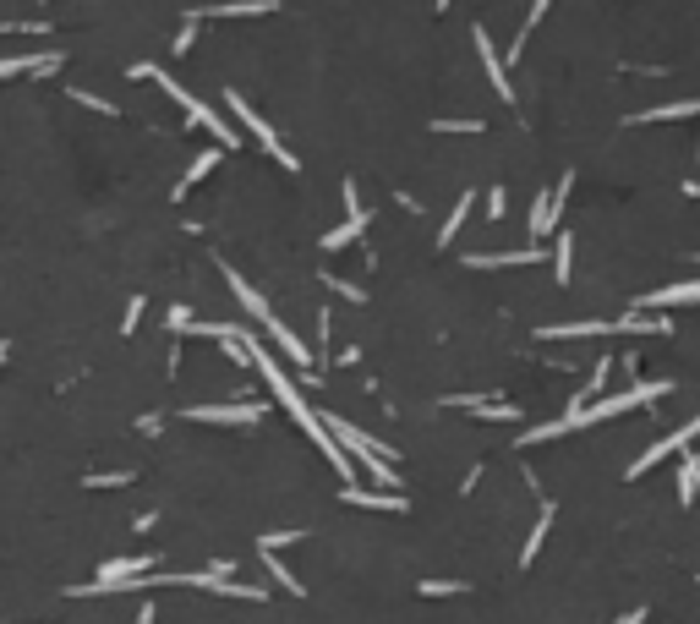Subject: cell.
<instances>
[{"instance_id": "obj_23", "label": "cell", "mask_w": 700, "mask_h": 624, "mask_svg": "<svg viewBox=\"0 0 700 624\" xmlns=\"http://www.w3.org/2000/svg\"><path fill=\"white\" fill-rule=\"evenodd\" d=\"M454 592H465L460 581H422V597H454Z\"/></svg>"}, {"instance_id": "obj_28", "label": "cell", "mask_w": 700, "mask_h": 624, "mask_svg": "<svg viewBox=\"0 0 700 624\" xmlns=\"http://www.w3.org/2000/svg\"><path fill=\"white\" fill-rule=\"evenodd\" d=\"M126 471H110V477H88V488H121Z\"/></svg>"}, {"instance_id": "obj_33", "label": "cell", "mask_w": 700, "mask_h": 624, "mask_svg": "<svg viewBox=\"0 0 700 624\" xmlns=\"http://www.w3.org/2000/svg\"><path fill=\"white\" fill-rule=\"evenodd\" d=\"M0 356H6V351H0Z\"/></svg>"}, {"instance_id": "obj_18", "label": "cell", "mask_w": 700, "mask_h": 624, "mask_svg": "<svg viewBox=\"0 0 700 624\" xmlns=\"http://www.w3.org/2000/svg\"><path fill=\"white\" fill-rule=\"evenodd\" d=\"M361 225H367V214H361V208H356V214H350V219H345V225H340V230H329V236H323V247H329V252H340V247H350V241H356V236H361Z\"/></svg>"}, {"instance_id": "obj_7", "label": "cell", "mask_w": 700, "mask_h": 624, "mask_svg": "<svg viewBox=\"0 0 700 624\" xmlns=\"http://www.w3.org/2000/svg\"><path fill=\"white\" fill-rule=\"evenodd\" d=\"M695 433H700V416H690V422H684V427H679V433H668V438H657V444H651V449H646V455H640V460H635V466H629V482H635V477H646V471H651V466H657V460H668V455H684V449H690V444H695Z\"/></svg>"}, {"instance_id": "obj_31", "label": "cell", "mask_w": 700, "mask_h": 624, "mask_svg": "<svg viewBox=\"0 0 700 624\" xmlns=\"http://www.w3.org/2000/svg\"><path fill=\"white\" fill-rule=\"evenodd\" d=\"M640 619H646V614H640V608H635V614H624V619H618V624H640Z\"/></svg>"}, {"instance_id": "obj_24", "label": "cell", "mask_w": 700, "mask_h": 624, "mask_svg": "<svg viewBox=\"0 0 700 624\" xmlns=\"http://www.w3.org/2000/svg\"><path fill=\"white\" fill-rule=\"evenodd\" d=\"M77 104H88V110H99V115H121V110H115V104L110 99H93V94H83V88H77V94H72Z\"/></svg>"}, {"instance_id": "obj_16", "label": "cell", "mask_w": 700, "mask_h": 624, "mask_svg": "<svg viewBox=\"0 0 700 624\" xmlns=\"http://www.w3.org/2000/svg\"><path fill=\"white\" fill-rule=\"evenodd\" d=\"M263 11H274V0H230V6H208L197 17H263Z\"/></svg>"}, {"instance_id": "obj_11", "label": "cell", "mask_w": 700, "mask_h": 624, "mask_svg": "<svg viewBox=\"0 0 700 624\" xmlns=\"http://www.w3.org/2000/svg\"><path fill=\"white\" fill-rule=\"evenodd\" d=\"M476 55H482V66H487V77H493V88L504 99H515V88H509V66L498 61V50H493V39H487L482 28H476Z\"/></svg>"}, {"instance_id": "obj_2", "label": "cell", "mask_w": 700, "mask_h": 624, "mask_svg": "<svg viewBox=\"0 0 700 624\" xmlns=\"http://www.w3.org/2000/svg\"><path fill=\"white\" fill-rule=\"evenodd\" d=\"M668 395V384H635V389H624V395H608V400H591L586 411H569V416H558V422H542V427H531V433L520 438V444H547V438H564V433H575V427H591V422H608V416L618 411H635V406H651V400H662Z\"/></svg>"}, {"instance_id": "obj_22", "label": "cell", "mask_w": 700, "mask_h": 624, "mask_svg": "<svg viewBox=\"0 0 700 624\" xmlns=\"http://www.w3.org/2000/svg\"><path fill=\"white\" fill-rule=\"evenodd\" d=\"M263 564H268V575H274V581H279V586H285V592H301V581H296V575H290V570H285V564H279V559H274V553H263Z\"/></svg>"}, {"instance_id": "obj_25", "label": "cell", "mask_w": 700, "mask_h": 624, "mask_svg": "<svg viewBox=\"0 0 700 624\" xmlns=\"http://www.w3.org/2000/svg\"><path fill=\"white\" fill-rule=\"evenodd\" d=\"M192 39H197V11H192V22H186V28L175 33V55H181V50H192Z\"/></svg>"}, {"instance_id": "obj_10", "label": "cell", "mask_w": 700, "mask_h": 624, "mask_svg": "<svg viewBox=\"0 0 700 624\" xmlns=\"http://www.w3.org/2000/svg\"><path fill=\"white\" fill-rule=\"evenodd\" d=\"M700 302V280H679V285H668V291H651V296H640V312H651V307H695Z\"/></svg>"}, {"instance_id": "obj_29", "label": "cell", "mask_w": 700, "mask_h": 624, "mask_svg": "<svg viewBox=\"0 0 700 624\" xmlns=\"http://www.w3.org/2000/svg\"><path fill=\"white\" fill-rule=\"evenodd\" d=\"M504 208H509V198H504V187H498V192H493V198H487V214H493V219H498V214H504Z\"/></svg>"}, {"instance_id": "obj_21", "label": "cell", "mask_w": 700, "mask_h": 624, "mask_svg": "<svg viewBox=\"0 0 700 624\" xmlns=\"http://www.w3.org/2000/svg\"><path fill=\"white\" fill-rule=\"evenodd\" d=\"M569 263H575V247H569V236H558V247H553V274H558V285H569Z\"/></svg>"}, {"instance_id": "obj_1", "label": "cell", "mask_w": 700, "mask_h": 624, "mask_svg": "<svg viewBox=\"0 0 700 624\" xmlns=\"http://www.w3.org/2000/svg\"><path fill=\"white\" fill-rule=\"evenodd\" d=\"M247 356H252V362H258V373H263V384L274 389V400H279V406L290 411V422H296L301 433H307L312 444L323 449V460H329V466H334V471H340V477H345V488H356V477H350V460H345V449L334 444V433H329V427H323V416H318V411H307V400H301L296 389H290V378L279 373V362H274V356L263 351V340H247Z\"/></svg>"}, {"instance_id": "obj_3", "label": "cell", "mask_w": 700, "mask_h": 624, "mask_svg": "<svg viewBox=\"0 0 700 624\" xmlns=\"http://www.w3.org/2000/svg\"><path fill=\"white\" fill-rule=\"evenodd\" d=\"M323 427H329V433H334V444H340L345 455H356L361 466H367L372 477L383 482V488H400V482H394V466H389V460H394V455H389V444H378V438H367V433H361V427L340 422V416H329V422H323Z\"/></svg>"}, {"instance_id": "obj_6", "label": "cell", "mask_w": 700, "mask_h": 624, "mask_svg": "<svg viewBox=\"0 0 700 624\" xmlns=\"http://www.w3.org/2000/svg\"><path fill=\"white\" fill-rule=\"evenodd\" d=\"M225 104H230V110H236V121L247 126L252 137H258V143H263L268 154L279 159V165H285V170H296V154H285V143H279V137H274V126H268L263 115H258V110H252V104H247V99H241V94H225Z\"/></svg>"}, {"instance_id": "obj_17", "label": "cell", "mask_w": 700, "mask_h": 624, "mask_svg": "<svg viewBox=\"0 0 700 624\" xmlns=\"http://www.w3.org/2000/svg\"><path fill=\"white\" fill-rule=\"evenodd\" d=\"M219 159H225V154H219V148H208V154H197V165H192V170H186V176H181V181H175V198H186V192H192V187H197V181H203V176H208V170H214V165H219Z\"/></svg>"}, {"instance_id": "obj_4", "label": "cell", "mask_w": 700, "mask_h": 624, "mask_svg": "<svg viewBox=\"0 0 700 624\" xmlns=\"http://www.w3.org/2000/svg\"><path fill=\"white\" fill-rule=\"evenodd\" d=\"M225 280H230V291H236V296H241V307H247V312H252V318H258V323H263V334H274V340H279V345H285V356H290V362H296V367H312V351H307V345H301V340H296V334H290V329H285V323H279V318H274V307H268V302H263V296H258V291H252V285H247V280H241V274H236V269H225Z\"/></svg>"}, {"instance_id": "obj_14", "label": "cell", "mask_w": 700, "mask_h": 624, "mask_svg": "<svg viewBox=\"0 0 700 624\" xmlns=\"http://www.w3.org/2000/svg\"><path fill=\"white\" fill-rule=\"evenodd\" d=\"M700 115V99H679V104H657V110H640L629 121H695Z\"/></svg>"}, {"instance_id": "obj_30", "label": "cell", "mask_w": 700, "mask_h": 624, "mask_svg": "<svg viewBox=\"0 0 700 624\" xmlns=\"http://www.w3.org/2000/svg\"><path fill=\"white\" fill-rule=\"evenodd\" d=\"M159 614H154V608H143V614H137V624H154Z\"/></svg>"}, {"instance_id": "obj_12", "label": "cell", "mask_w": 700, "mask_h": 624, "mask_svg": "<svg viewBox=\"0 0 700 624\" xmlns=\"http://www.w3.org/2000/svg\"><path fill=\"white\" fill-rule=\"evenodd\" d=\"M520 263H542V247H520V252H476L471 269H520Z\"/></svg>"}, {"instance_id": "obj_8", "label": "cell", "mask_w": 700, "mask_h": 624, "mask_svg": "<svg viewBox=\"0 0 700 624\" xmlns=\"http://www.w3.org/2000/svg\"><path fill=\"white\" fill-rule=\"evenodd\" d=\"M569 187H575V176H564L553 192H542V198H536V208H531V236H536V241H542L547 230L558 225V214H564V198H569Z\"/></svg>"}, {"instance_id": "obj_5", "label": "cell", "mask_w": 700, "mask_h": 624, "mask_svg": "<svg viewBox=\"0 0 700 624\" xmlns=\"http://www.w3.org/2000/svg\"><path fill=\"white\" fill-rule=\"evenodd\" d=\"M132 72H137V77H154V83H159V88H165V94H170L175 104H181V110H186V115H192V121H197V126H208V132H214V137H219V148H236V132H230V126H225V121H219V110H208V104H203V99H197V94H186V88H181V83H175V77H170V72H159V66H132Z\"/></svg>"}, {"instance_id": "obj_26", "label": "cell", "mask_w": 700, "mask_h": 624, "mask_svg": "<svg viewBox=\"0 0 700 624\" xmlns=\"http://www.w3.org/2000/svg\"><path fill=\"white\" fill-rule=\"evenodd\" d=\"M137 318H143V296H132V307H126V323H121V329L132 334V329H137Z\"/></svg>"}, {"instance_id": "obj_19", "label": "cell", "mask_w": 700, "mask_h": 624, "mask_svg": "<svg viewBox=\"0 0 700 624\" xmlns=\"http://www.w3.org/2000/svg\"><path fill=\"white\" fill-rule=\"evenodd\" d=\"M547 526H553V504H542V520H536V531L525 537V553H520V564H536V553H542V542H547Z\"/></svg>"}, {"instance_id": "obj_32", "label": "cell", "mask_w": 700, "mask_h": 624, "mask_svg": "<svg viewBox=\"0 0 700 624\" xmlns=\"http://www.w3.org/2000/svg\"><path fill=\"white\" fill-rule=\"evenodd\" d=\"M0 28H11V22H0Z\"/></svg>"}, {"instance_id": "obj_20", "label": "cell", "mask_w": 700, "mask_h": 624, "mask_svg": "<svg viewBox=\"0 0 700 624\" xmlns=\"http://www.w3.org/2000/svg\"><path fill=\"white\" fill-rule=\"evenodd\" d=\"M465 214H471V192H465V198H460V203H454V214H449V225H443V230H438V247H449V241H454V236H460V225H465Z\"/></svg>"}, {"instance_id": "obj_13", "label": "cell", "mask_w": 700, "mask_h": 624, "mask_svg": "<svg viewBox=\"0 0 700 624\" xmlns=\"http://www.w3.org/2000/svg\"><path fill=\"white\" fill-rule=\"evenodd\" d=\"M55 66H61V55H11V61H0V83L22 72H55Z\"/></svg>"}, {"instance_id": "obj_9", "label": "cell", "mask_w": 700, "mask_h": 624, "mask_svg": "<svg viewBox=\"0 0 700 624\" xmlns=\"http://www.w3.org/2000/svg\"><path fill=\"white\" fill-rule=\"evenodd\" d=\"M258 416H263V406H258V400H247V406H192V411H186V422H258Z\"/></svg>"}, {"instance_id": "obj_15", "label": "cell", "mask_w": 700, "mask_h": 624, "mask_svg": "<svg viewBox=\"0 0 700 624\" xmlns=\"http://www.w3.org/2000/svg\"><path fill=\"white\" fill-rule=\"evenodd\" d=\"M345 504H361V510H394V515L405 510L400 493H361V488H345Z\"/></svg>"}, {"instance_id": "obj_27", "label": "cell", "mask_w": 700, "mask_h": 624, "mask_svg": "<svg viewBox=\"0 0 700 624\" xmlns=\"http://www.w3.org/2000/svg\"><path fill=\"white\" fill-rule=\"evenodd\" d=\"M438 132H482V121H438Z\"/></svg>"}]
</instances>
